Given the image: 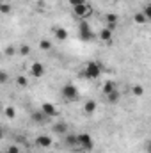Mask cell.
<instances>
[{"label":"cell","instance_id":"obj_1","mask_svg":"<svg viewBox=\"0 0 151 153\" xmlns=\"http://www.w3.org/2000/svg\"><path fill=\"white\" fill-rule=\"evenodd\" d=\"M101 71H103L101 62H98V61H89V62L85 64L82 75L85 76L87 80H94V78H98V76L101 75Z\"/></svg>","mask_w":151,"mask_h":153},{"label":"cell","instance_id":"obj_2","mask_svg":"<svg viewBox=\"0 0 151 153\" xmlns=\"http://www.w3.org/2000/svg\"><path fill=\"white\" fill-rule=\"evenodd\" d=\"M78 34H80V39H82V41H91V39L94 38V32H93L91 25H89L85 20H82V22L78 23Z\"/></svg>","mask_w":151,"mask_h":153},{"label":"cell","instance_id":"obj_3","mask_svg":"<svg viewBox=\"0 0 151 153\" xmlns=\"http://www.w3.org/2000/svg\"><path fill=\"white\" fill-rule=\"evenodd\" d=\"M61 93H62V96H64L66 100H70V102L78 100V89H76L75 84H64L62 89H61Z\"/></svg>","mask_w":151,"mask_h":153},{"label":"cell","instance_id":"obj_4","mask_svg":"<svg viewBox=\"0 0 151 153\" xmlns=\"http://www.w3.org/2000/svg\"><path fill=\"white\" fill-rule=\"evenodd\" d=\"M73 14H75L76 18H80V20H85V18H89V16L93 14V7L85 2V4H82V5L73 7Z\"/></svg>","mask_w":151,"mask_h":153},{"label":"cell","instance_id":"obj_5","mask_svg":"<svg viewBox=\"0 0 151 153\" xmlns=\"http://www.w3.org/2000/svg\"><path fill=\"white\" fill-rule=\"evenodd\" d=\"M76 137H78V146H80L82 150L91 152V150L94 148V141H93L91 134H78Z\"/></svg>","mask_w":151,"mask_h":153},{"label":"cell","instance_id":"obj_6","mask_svg":"<svg viewBox=\"0 0 151 153\" xmlns=\"http://www.w3.org/2000/svg\"><path fill=\"white\" fill-rule=\"evenodd\" d=\"M44 66H43V62H39V61H34L30 66H29V75L34 76V78H41V76L44 75Z\"/></svg>","mask_w":151,"mask_h":153},{"label":"cell","instance_id":"obj_7","mask_svg":"<svg viewBox=\"0 0 151 153\" xmlns=\"http://www.w3.org/2000/svg\"><path fill=\"white\" fill-rule=\"evenodd\" d=\"M41 111L48 116V117H57V116H59V109H57L52 102H44V103L41 105Z\"/></svg>","mask_w":151,"mask_h":153},{"label":"cell","instance_id":"obj_8","mask_svg":"<svg viewBox=\"0 0 151 153\" xmlns=\"http://www.w3.org/2000/svg\"><path fill=\"white\" fill-rule=\"evenodd\" d=\"M36 144H38V148H43V150H46V148H50L52 144H53V141H52V137L50 135H38V139H36Z\"/></svg>","mask_w":151,"mask_h":153},{"label":"cell","instance_id":"obj_9","mask_svg":"<svg viewBox=\"0 0 151 153\" xmlns=\"http://www.w3.org/2000/svg\"><path fill=\"white\" fill-rule=\"evenodd\" d=\"M100 41H103V43H110L114 39V30H110L109 27H103L101 30H100Z\"/></svg>","mask_w":151,"mask_h":153},{"label":"cell","instance_id":"obj_10","mask_svg":"<svg viewBox=\"0 0 151 153\" xmlns=\"http://www.w3.org/2000/svg\"><path fill=\"white\" fill-rule=\"evenodd\" d=\"M52 130H53V134L66 135V134H68V125H66V123H62V121H59V123H55V125L52 126Z\"/></svg>","mask_w":151,"mask_h":153},{"label":"cell","instance_id":"obj_11","mask_svg":"<svg viewBox=\"0 0 151 153\" xmlns=\"http://www.w3.org/2000/svg\"><path fill=\"white\" fill-rule=\"evenodd\" d=\"M117 89V85H115V82L114 80H107L105 84H103V87H101V93L105 94V96H109L110 93H114Z\"/></svg>","mask_w":151,"mask_h":153},{"label":"cell","instance_id":"obj_12","mask_svg":"<svg viewBox=\"0 0 151 153\" xmlns=\"http://www.w3.org/2000/svg\"><path fill=\"white\" fill-rule=\"evenodd\" d=\"M105 22H107V27L110 30H115V27H117V14H112V13L105 14Z\"/></svg>","mask_w":151,"mask_h":153},{"label":"cell","instance_id":"obj_13","mask_svg":"<svg viewBox=\"0 0 151 153\" xmlns=\"http://www.w3.org/2000/svg\"><path fill=\"white\" fill-rule=\"evenodd\" d=\"M30 117H32V121H34V123H38V125L44 123L46 119H50V117L44 114L43 111H36V112H32V116H30Z\"/></svg>","mask_w":151,"mask_h":153},{"label":"cell","instance_id":"obj_14","mask_svg":"<svg viewBox=\"0 0 151 153\" xmlns=\"http://www.w3.org/2000/svg\"><path fill=\"white\" fill-rule=\"evenodd\" d=\"M53 36L59 39V41H66L68 39V30L64 27H55L53 29Z\"/></svg>","mask_w":151,"mask_h":153},{"label":"cell","instance_id":"obj_15","mask_svg":"<svg viewBox=\"0 0 151 153\" xmlns=\"http://www.w3.org/2000/svg\"><path fill=\"white\" fill-rule=\"evenodd\" d=\"M96 107H98V103H96L94 100H87V102L84 103V114H93V112L96 111Z\"/></svg>","mask_w":151,"mask_h":153},{"label":"cell","instance_id":"obj_16","mask_svg":"<svg viewBox=\"0 0 151 153\" xmlns=\"http://www.w3.org/2000/svg\"><path fill=\"white\" fill-rule=\"evenodd\" d=\"M133 22H135L137 25H144V23H146V22H150V20L146 18V14H144L142 11H139V13H135V14H133Z\"/></svg>","mask_w":151,"mask_h":153},{"label":"cell","instance_id":"obj_17","mask_svg":"<svg viewBox=\"0 0 151 153\" xmlns=\"http://www.w3.org/2000/svg\"><path fill=\"white\" fill-rule=\"evenodd\" d=\"M66 144L71 146V148H73V146H78V137L68 132V134H66Z\"/></svg>","mask_w":151,"mask_h":153},{"label":"cell","instance_id":"obj_18","mask_svg":"<svg viewBox=\"0 0 151 153\" xmlns=\"http://www.w3.org/2000/svg\"><path fill=\"white\" fill-rule=\"evenodd\" d=\"M144 85H141V84H135V85H132V94L133 96H142L144 94Z\"/></svg>","mask_w":151,"mask_h":153},{"label":"cell","instance_id":"obj_19","mask_svg":"<svg viewBox=\"0 0 151 153\" xmlns=\"http://www.w3.org/2000/svg\"><path fill=\"white\" fill-rule=\"evenodd\" d=\"M105 98H107V102H109V103H114V105H115V103L119 102V98H121V94H119V91L115 89L114 93H110V94H109V96H105Z\"/></svg>","mask_w":151,"mask_h":153},{"label":"cell","instance_id":"obj_20","mask_svg":"<svg viewBox=\"0 0 151 153\" xmlns=\"http://www.w3.org/2000/svg\"><path fill=\"white\" fill-rule=\"evenodd\" d=\"M4 116H5L7 119H14V116H16V109H14L13 105H7L5 111H4Z\"/></svg>","mask_w":151,"mask_h":153},{"label":"cell","instance_id":"obj_21","mask_svg":"<svg viewBox=\"0 0 151 153\" xmlns=\"http://www.w3.org/2000/svg\"><path fill=\"white\" fill-rule=\"evenodd\" d=\"M39 48L44 50V52L52 50V41H50V39H41V41H39Z\"/></svg>","mask_w":151,"mask_h":153},{"label":"cell","instance_id":"obj_22","mask_svg":"<svg viewBox=\"0 0 151 153\" xmlns=\"http://www.w3.org/2000/svg\"><path fill=\"white\" fill-rule=\"evenodd\" d=\"M16 84H18L20 87H27V85H29V78L25 75H18L16 76Z\"/></svg>","mask_w":151,"mask_h":153},{"label":"cell","instance_id":"obj_23","mask_svg":"<svg viewBox=\"0 0 151 153\" xmlns=\"http://www.w3.org/2000/svg\"><path fill=\"white\" fill-rule=\"evenodd\" d=\"M18 52H20L21 55H29V53L32 52V48H30L29 45H20V46H18Z\"/></svg>","mask_w":151,"mask_h":153},{"label":"cell","instance_id":"obj_24","mask_svg":"<svg viewBox=\"0 0 151 153\" xmlns=\"http://www.w3.org/2000/svg\"><path fill=\"white\" fill-rule=\"evenodd\" d=\"M0 13H2V14H9V13H11V5H9L7 2H2V4H0Z\"/></svg>","mask_w":151,"mask_h":153},{"label":"cell","instance_id":"obj_25","mask_svg":"<svg viewBox=\"0 0 151 153\" xmlns=\"http://www.w3.org/2000/svg\"><path fill=\"white\" fill-rule=\"evenodd\" d=\"M142 13L146 14V18H148V20H151V4H148V5H144Z\"/></svg>","mask_w":151,"mask_h":153},{"label":"cell","instance_id":"obj_26","mask_svg":"<svg viewBox=\"0 0 151 153\" xmlns=\"http://www.w3.org/2000/svg\"><path fill=\"white\" fill-rule=\"evenodd\" d=\"M68 4H70L71 7H76V5H82V4H85V0H68Z\"/></svg>","mask_w":151,"mask_h":153},{"label":"cell","instance_id":"obj_27","mask_svg":"<svg viewBox=\"0 0 151 153\" xmlns=\"http://www.w3.org/2000/svg\"><path fill=\"white\" fill-rule=\"evenodd\" d=\"M5 153H20V148H18V146H9Z\"/></svg>","mask_w":151,"mask_h":153},{"label":"cell","instance_id":"obj_28","mask_svg":"<svg viewBox=\"0 0 151 153\" xmlns=\"http://www.w3.org/2000/svg\"><path fill=\"white\" fill-rule=\"evenodd\" d=\"M0 82H2V84L7 82V73H5V71H0Z\"/></svg>","mask_w":151,"mask_h":153},{"label":"cell","instance_id":"obj_29","mask_svg":"<svg viewBox=\"0 0 151 153\" xmlns=\"http://www.w3.org/2000/svg\"><path fill=\"white\" fill-rule=\"evenodd\" d=\"M144 150H146V153H151V139H150V141H146V144H144Z\"/></svg>","mask_w":151,"mask_h":153},{"label":"cell","instance_id":"obj_30","mask_svg":"<svg viewBox=\"0 0 151 153\" xmlns=\"http://www.w3.org/2000/svg\"><path fill=\"white\" fill-rule=\"evenodd\" d=\"M14 50H16L14 46H7V50H5V53H7V55H13V53H14Z\"/></svg>","mask_w":151,"mask_h":153},{"label":"cell","instance_id":"obj_31","mask_svg":"<svg viewBox=\"0 0 151 153\" xmlns=\"http://www.w3.org/2000/svg\"><path fill=\"white\" fill-rule=\"evenodd\" d=\"M110 2H119V0H110Z\"/></svg>","mask_w":151,"mask_h":153}]
</instances>
